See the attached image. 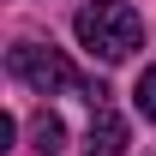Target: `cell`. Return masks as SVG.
<instances>
[{
    "instance_id": "5b68a950",
    "label": "cell",
    "mask_w": 156,
    "mask_h": 156,
    "mask_svg": "<svg viewBox=\"0 0 156 156\" xmlns=\"http://www.w3.org/2000/svg\"><path fill=\"white\" fill-rule=\"evenodd\" d=\"M132 102H138V114H144V120H156V66H144V78H138Z\"/></svg>"
},
{
    "instance_id": "7a4b0ae2",
    "label": "cell",
    "mask_w": 156,
    "mask_h": 156,
    "mask_svg": "<svg viewBox=\"0 0 156 156\" xmlns=\"http://www.w3.org/2000/svg\"><path fill=\"white\" fill-rule=\"evenodd\" d=\"M6 66H12V78L30 84L36 96H54V90H72L78 84V72L66 66V54H60V48H42V42H18V48L6 54Z\"/></svg>"
},
{
    "instance_id": "6da1fadb",
    "label": "cell",
    "mask_w": 156,
    "mask_h": 156,
    "mask_svg": "<svg viewBox=\"0 0 156 156\" xmlns=\"http://www.w3.org/2000/svg\"><path fill=\"white\" fill-rule=\"evenodd\" d=\"M78 42L96 60L114 66V60H126L138 42H144V18H138L126 0H90V6L78 12Z\"/></svg>"
},
{
    "instance_id": "3957f363",
    "label": "cell",
    "mask_w": 156,
    "mask_h": 156,
    "mask_svg": "<svg viewBox=\"0 0 156 156\" xmlns=\"http://www.w3.org/2000/svg\"><path fill=\"white\" fill-rule=\"evenodd\" d=\"M126 144H132V132H126V120L102 102L96 114H90V132H84V156H126Z\"/></svg>"
},
{
    "instance_id": "277c9868",
    "label": "cell",
    "mask_w": 156,
    "mask_h": 156,
    "mask_svg": "<svg viewBox=\"0 0 156 156\" xmlns=\"http://www.w3.org/2000/svg\"><path fill=\"white\" fill-rule=\"evenodd\" d=\"M30 144H36L42 156H60V144H66V126H60V114H48V108H42V114L30 120Z\"/></svg>"
}]
</instances>
